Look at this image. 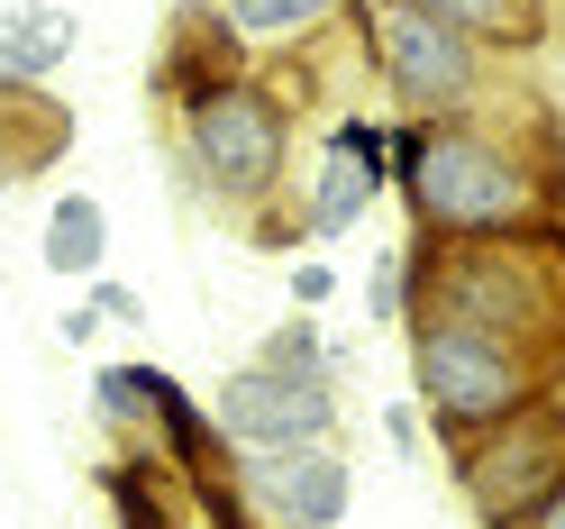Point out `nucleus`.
<instances>
[{
  "label": "nucleus",
  "mask_w": 565,
  "mask_h": 529,
  "mask_svg": "<svg viewBox=\"0 0 565 529\" xmlns=\"http://www.w3.org/2000/svg\"><path fill=\"white\" fill-rule=\"evenodd\" d=\"M393 192L419 237H511L565 220V147L529 92L492 83L475 110L393 119Z\"/></svg>",
  "instance_id": "nucleus-1"
},
{
  "label": "nucleus",
  "mask_w": 565,
  "mask_h": 529,
  "mask_svg": "<svg viewBox=\"0 0 565 529\" xmlns=\"http://www.w3.org/2000/svg\"><path fill=\"white\" fill-rule=\"evenodd\" d=\"M173 165L183 183L220 210V220H246L292 192V100H282L265 74H237L210 100L173 110Z\"/></svg>",
  "instance_id": "nucleus-2"
},
{
  "label": "nucleus",
  "mask_w": 565,
  "mask_h": 529,
  "mask_svg": "<svg viewBox=\"0 0 565 529\" xmlns=\"http://www.w3.org/2000/svg\"><path fill=\"white\" fill-rule=\"evenodd\" d=\"M402 338H411V393H419L447 456L475 430H492V420L547 402V383H556V366L539 347H520L502 329H475V320H402Z\"/></svg>",
  "instance_id": "nucleus-3"
},
{
  "label": "nucleus",
  "mask_w": 565,
  "mask_h": 529,
  "mask_svg": "<svg viewBox=\"0 0 565 529\" xmlns=\"http://www.w3.org/2000/svg\"><path fill=\"white\" fill-rule=\"evenodd\" d=\"M356 38H365V74L383 83L393 119H447V110H475L492 92V64L466 28H447L438 10L419 0H356Z\"/></svg>",
  "instance_id": "nucleus-4"
},
{
  "label": "nucleus",
  "mask_w": 565,
  "mask_h": 529,
  "mask_svg": "<svg viewBox=\"0 0 565 529\" xmlns=\"http://www.w3.org/2000/svg\"><path fill=\"white\" fill-rule=\"evenodd\" d=\"M447 475H456V493H466V511L483 529H520L565 484V420L547 402H529L511 420H492V430H475L447 456Z\"/></svg>",
  "instance_id": "nucleus-5"
},
{
  "label": "nucleus",
  "mask_w": 565,
  "mask_h": 529,
  "mask_svg": "<svg viewBox=\"0 0 565 529\" xmlns=\"http://www.w3.org/2000/svg\"><path fill=\"white\" fill-rule=\"evenodd\" d=\"M383 192H393V128L365 119V110H338L329 137H320V156H310V173H292V210H301L310 246L347 237Z\"/></svg>",
  "instance_id": "nucleus-6"
},
{
  "label": "nucleus",
  "mask_w": 565,
  "mask_h": 529,
  "mask_svg": "<svg viewBox=\"0 0 565 529\" xmlns=\"http://www.w3.org/2000/svg\"><path fill=\"white\" fill-rule=\"evenodd\" d=\"M228 447H310L338 438V374H292V366H237L210 393Z\"/></svg>",
  "instance_id": "nucleus-7"
},
{
  "label": "nucleus",
  "mask_w": 565,
  "mask_h": 529,
  "mask_svg": "<svg viewBox=\"0 0 565 529\" xmlns=\"http://www.w3.org/2000/svg\"><path fill=\"white\" fill-rule=\"evenodd\" d=\"M237 493L256 502L265 529H338L356 502V466L338 438L310 447H237Z\"/></svg>",
  "instance_id": "nucleus-8"
},
{
  "label": "nucleus",
  "mask_w": 565,
  "mask_h": 529,
  "mask_svg": "<svg viewBox=\"0 0 565 529\" xmlns=\"http://www.w3.org/2000/svg\"><path fill=\"white\" fill-rule=\"evenodd\" d=\"M237 74H256V46L228 28V10H220V0H173L147 92L164 100V110H192V100H210V92L237 83Z\"/></svg>",
  "instance_id": "nucleus-9"
},
{
  "label": "nucleus",
  "mask_w": 565,
  "mask_h": 529,
  "mask_svg": "<svg viewBox=\"0 0 565 529\" xmlns=\"http://www.w3.org/2000/svg\"><path fill=\"white\" fill-rule=\"evenodd\" d=\"M74 156V110L46 83H0V192L38 183Z\"/></svg>",
  "instance_id": "nucleus-10"
},
{
  "label": "nucleus",
  "mask_w": 565,
  "mask_h": 529,
  "mask_svg": "<svg viewBox=\"0 0 565 529\" xmlns=\"http://www.w3.org/2000/svg\"><path fill=\"white\" fill-rule=\"evenodd\" d=\"M100 502L119 511V529H183L192 520V484L173 475L147 438H119L110 466H100Z\"/></svg>",
  "instance_id": "nucleus-11"
},
{
  "label": "nucleus",
  "mask_w": 565,
  "mask_h": 529,
  "mask_svg": "<svg viewBox=\"0 0 565 529\" xmlns=\"http://www.w3.org/2000/svg\"><path fill=\"white\" fill-rule=\"evenodd\" d=\"M74 46H83V28L64 0H10L0 10V83H46V74H64Z\"/></svg>",
  "instance_id": "nucleus-12"
},
{
  "label": "nucleus",
  "mask_w": 565,
  "mask_h": 529,
  "mask_svg": "<svg viewBox=\"0 0 565 529\" xmlns=\"http://www.w3.org/2000/svg\"><path fill=\"white\" fill-rule=\"evenodd\" d=\"M438 10L447 28H466L483 55H539L547 28H556V0H419Z\"/></svg>",
  "instance_id": "nucleus-13"
},
{
  "label": "nucleus",
  "mask_w": 565,
  "mask_h": 529,
  "mask_svg": "<svg viewBox=\"0 0 565 529\" xmlns=\"http://www.w3.org/2000/svg\"><path fill=\"white\" fill-rule=\"evenodd\" d=\"M38 265L64 274V284H92V274H110V210H100L92 192H55Z\"/></svg>",
  "instance_id": "nucleus-14"
},
{
  "label": "nucleus",
  "mask_w": 565,
  "mask_h": 529,
  "mask_svg": "<svg viewBox=\"0 0 565 529\" xmlns=\"http://www.w3.org/2000/svg\"><path fill=\"white\" fill-rule=\"evenodd\" d=\"M220 10H228V28H237L256 55H282V46L320 38L329 19H347L356 0H220Z\"/></svg>",
  "instance_id": "nucleus-15"
},
{
  "label": "nucleus",
  "mask_w": 565,
  "mask_h": 529,
  "mask_svg": "<svg viewBox=\"0 0 565 529\" xmlns=\"http://www.w3.org/2000/svg\"><path fill=\"white\" fill-rule=\"evenodd\" d=\"M256 366H292V374H347V357L320 338V320H282V329L256 347Z\"/></svg>",
  "instance_id": "nucleus-16"
},
{
  "label": "nucleus",
  "mask_w": 565,
  "mask_h": 529,
  "mask_svg": "<svg viewBox=\"0 0 565 529\" xmlns=\"http://www.w3.org/2000/svg\"><path fill=\"white\" fill-rule=\"evenodd\" d=\"M365 310H374L383 329L411 320V256H402V246H383V256H374V274H365Z\"/></svg>",
  "instance_id": "nucleus-17"
},
{
  "label": "nucleus",
  "mask_w": 565,
  "mask_h": 529,
  "mask_svg": "<svg viewBox=\"0 0 565 529\" xmlns=\"http://www.w3.org/2000/svg\"><path fill=\"white\" fill-rule=\"evenodd\" d=\"M92 320L100 329H137V320H147V293H137V284H119V274H92Z\"/></svg>",
  "instance_id": "nucleus-18"
},
{
  "label": "nucleus",
  "mask_w": 565,
  "mask_h": 529,
  "mask_svg": "<svg viewBox=\"0 0 565 529\" xmlns=\"http://www.w3.org/2000/svg\"><path fill=\"white\" fill-rule=\"evenodd\" d=\"M338 293V265L329 256H292V310H320Z\"/></svg>",
  "instance_id": "nucleus-19"
},
{
  "label": "nucleus",
  "mask_w": 565,
  "mask_h": 529,
  "mask_svg": "<svg viewBox=\"0 0 565 529\" xmlns=\"http://www.w3.org/2000/svg\"><path fill=\"white\" fill-rule=\"evenodd\" d=\"M419 430H429L419 402H383V438H393V447H419Z\"/></svg>",
  "instance_id": "nucleus-20"
},
{
  "label": "nucleus",
  "mask_w": 565,
  "mask_h": 529,
  "mask_svg": "<svg viewBox=\"0 0 565 529\" xmlns=\"http://www.w3.org/2000/svg\"><path fill=\"white\" fill-rule=\"evenodd\" d=\"M92 329H100V320H92V301H74V310L55 320V338H64V347H92Z\"/></svg>",
  "instance_id": "nucleus-21"
},
{
  "label": "nucleus",
  "mask_w": 565,
  "mask_h": 529,
  "mask_svg": "<svg viewBox=\"0 0 565 529\" xmlns=\"http://www.w3.org/2000/svg\"><path fill=\"white\" fill-rule=\"evenodd\" d=\"M520 529H565V484H556V493H547V502H539V511H529Z\"/></svg>",
  "instance_id": "nucleus-22"
},
{
  "label": "nucleus",
  "mask_w": 565,
  "mask_h": 529,
  "mask_svg": "<svg viewBox=\"0 0 565 529\" xmlns=\"http://www.w3.org/2000/svg\"><path fill=\"white\" fill-rule=\"evenodd\" d=\"M547 411H556V420H565V374H556V383H547Z\"/></svg>",
  "instance_id": "nucleus-23"
},
{
  "label": "nucleus",
  "mask_w": 565,
  "mask_h": 529,
  "mask_svg": "<svg viewBox=\"0 0 565 529\" xmlns=\"http://www.w3.org/2000/svg\"><path fill=\"white\" fill-rule=\"evenodd\" d=\"M183 529H210V520H201V511H192V520H183Z\"/></svg>",
  "instance_id": "nucleus-24"
}]
</instances>
